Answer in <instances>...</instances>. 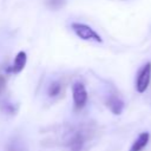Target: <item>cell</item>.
Wrapping results in <instances>:
<instances>
[{
  "instance_id": "6da1fadb",
  "label": "cell",
  "mask_w": 151,
  "mask_h": 151,
  "mask_svg": "<svg viewBox=\"0 0 151 151\" xmlns=\"http://www.w3.org/2000/svg\"><path fill=\"white\" fill-rule=\"evenodd\" d=\"M72 31L76 33L78 38L86 41H94V42H103L101 37L88 25L83 22H72L71 24Z\"/></svg>"
},
{
  "instance_id": "7a4b0ae2",
  "label": "cell",
  "mask_w": 151,
  "mask_h": 151,
  "mask_svg": "<svg viewBox=\"0 0 151 151\" xmlns=\"http://www.w3.org/2000/svg\"><path fill=\"white\" fill-rule=\"evenodd\" d=\"M151 81V63H146L138 72L136 79V90L138 93H144Z\"/></svg>"
},
{
  "instance_id": "3957f363",
  "label": "cell",
  "mask_w": 151,
  "mask_h": 151,
  "mask_svg": "<svg viewBox=\"0 0 151 151\" xmlns=\"http://www.w3.org/2000/svg\"><path fill=\"white\" fill-rule=\"evenodd\" d=\"M72 97L76 110H81L87 103V91L83 83L76 81L72 85Z\"/></svg>"
},
{
  "instance_id": "277c9868",
  "label": "cell",
  "mask_w": 151,
  "mask_h": 151,
  "mask_svg": "<svg viewBox=\"0 0 151 151\" xmlns=\"http://www.w3.org/2000/svg\"><path fill=\"white\" fill-rule=\"evenodd\" d=\"M27 63V54L25 51H19L17 53V55L14 57V60L12 63V65L8 67V72L11 73H20Z\"/></svg>"
},
{
  "instance_id": "5b68a950",
  "label": "cell",
  "mask_w": 151,
  "mask_h": 151,
  "mask_svg": "<svg viewBox=\"0 0 151 151\" xmlns=\"http://www.w3.org/2000/svg\"><path fill=\"white\" fill-rule=\"evenodd\" d=\"M106 106L113 114L118 116L124 110V101L117 96H110L106 100Z\"/></svg>"
},
{
  "instance_id": "8992f818",
  "label": "cell",
  "mask_w": 151,
  "mask_h": 151,
  "mask_svg": "<svg viewBox=\"0 0 151 151\" xmlns=\"http://www.w3.org/2000/svg\"><path fill=\"white\" fill-rule=\"evenodd\" d=\"M150 140V133L149 132H142L137 137V139L133 142L129 151H142L149 143Z\"/></svg>"
},
{
  "instance_id": "52a82bcc",
  "label": "cell",
  "mask_w": 151,
  "mask_h": 151,
  "mask_svg": "<svg viewBox=\"0 0 151 151\" xmlns=\"http://www.w3.org/2000/svg\"><path fill=\"white\" fill-rule=\"evenodd\" d=\"M68 147L71 151H80L84 145V136L80 132L74 133L68 140Z\"/></svg>"
},
{
  "instance_id": "ba28073f",
  "label": "cell",
  "mask_w": 151,
  "mask_h": 151,
  "mask_svg": "<svg viewBox=\"0 0 151 151\" xmlns=\"http://www.w3.org/2000/svg\"><path fill=\"white\" fill-rule=\"evenodd\" d=\"M60 91H61V84L59 81H53L50 84L47 93H48V97L53 98V97H57L60 93Z\"/></svg>"
},
{
  "instance_id": "9c48e42d",
  "label": "cell",
  "mask_w": 151,
  "mask_h": 151,
  "mask_svg": "<svg viewBox=\"0 0 151 151\" xmlns=\"http://www.w3.org/2000/svg\"><path fill=\"white\" fill-rule=\"evenodd\" d=\"M47 4L51 8H59V7L64 6L65 0H47Z\"/></svg>"
},
{
  "instance_id": "30bf717a",
  "label": "cell",
  "mask_w": 151,
  "mask_h": 151,
  "mask_svg": "<svg viewBox=\"0 0 151 151\" xmlns=\"http://www.w3.org/2000/svg\"><path fill=\"white\" fill-rule=\"evenodd\" d=\"M5 87H6V78L0 74V93L5 90Z\"/></svg>"
}]
</instances>
